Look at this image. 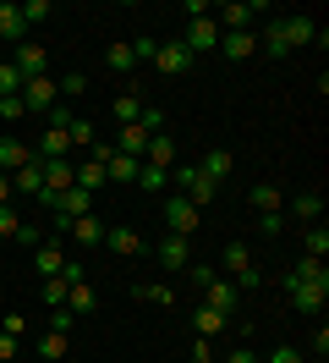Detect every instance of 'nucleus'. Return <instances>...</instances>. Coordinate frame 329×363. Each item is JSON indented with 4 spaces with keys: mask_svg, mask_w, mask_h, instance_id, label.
Segmentation results:
<instances>
[{
    "mask_svg": "<svg viewBox=\"0 0 329 363\" xmlns=\"http://www.w3.org/2000/svg\"><path fill=\"white\" fill-rule=\"evenodd\" d=\"M280 286H285V297H291L296 314H318L329 303V270L318 259H296V264L280 275Z\"/></svg>",
    "mask_w": 329,
    "mask_h": 363,
    "instance_id": "obj_1",
    "label": "nucleus"
},
{
    "mask_svg": "<svg viewBox=\"0 0 329 363\" xmlns=\"http://www.w3.org/2000/svg\"><path fill=\"white\" fill-rule=\"evenodd\" d=\"M171 182L175 187H181V199H187V204H214V193H219V182H209L203 177V171H197V160H175L171 165Z\"/></svg>",
    "mask_w": 329,
    "mask_h": 363,
    "instance_id": "obj_2",
    "label": "nucleus"
},
{
    "mask_svg": "<svg viewBox=\"0 0 329 363\" xmlns=\"http://www.w3.org/2000/svg\"><path fill=\"white\" fill-rule=\"evenodd\" d=\"M258 11H275V6L269 0H247V6L225 0V6H214V23H219V33H247V28L258 23Z\"/></svg>",
    "mask_w": 329,
    "mask_h": 363,
    "instance_id": "obj_3",
    "label": "nucleus"
},
{
    "mask_svg": "<svg viewBox=\"0 0 329 363\" xmlns=\"http://www.w3.org/2000/svg\"><path fill=\"white\" fill-rule=\"evenodd\" d=\"M225 270L236 275V292H247V286H263V270L253 264V248H247V242H225Z\"/></svg>",
    "mask_w": 329,
    "mask_h": 363,
    "instance_id": "obj_4",
    "label": "nucleus"
},
{
    "mask_svg": "<svg viewBox=\"0 0 329 363\" xmlns=\"http://www.w3.org/2000/svg\"><path fill=\"white\" fill-rule=\"evenodd\" d=\"M66 187H77V165H71V160H44V193H39V204L55 209V199H61Z\"/></svg>",
    "mask_w": 329,
    "mask_h": 363,
    "instance_id": "obj_5",
    "label": "nucleus"
},
{
    "mask_svg": "<svg viewBox=\"0 0 329 363\" xmlns=\"http://www.w3.org/2000/svg\"><path fill=\"white\" fill-rule=\"evenodd\" d=\"M77 215H93V193H83V187H66L61 199H55V242H61V231L71 226Z\"/></svg>",
    "mask_w": 329,
    "mask_h": 363,
    "instance_id": "obj_6",
    "label": "nucleus"
},
{
    "mask_svg": "<svg viewBox=\"0 0 329 363\" xmlns=\"http://www.w3.org/2000/svg\"><path fill=\"white\" fill-rule=\"evenodd\" d=\"M55 94H61V83L44 72V77H28V83H22V105H28V111H39V116H50L55 105H61Z\"/></svg>",
    "mask_w": 329,
    "mask_h": 363,
    "instance_id": "obj_7",
    "label": "nucleus"
},
{
    "mask_svg": "<svg viewBox=\"0 0 329 363\" xmlns=\"http://www.w3.org/2000/svg\"><path fill=\"white\" fill-rule=\"evenodd\" d=\"M280 33H285V45H291V50L313 45V39L324 45V33H318V23H313L307 11H285V17H280Z\"/></svg>",
    "mask_w": 329,
    "mask_h": 363,
    "instance_id": "obj_8",
    "label": "nucleus"
},
{
    "mask_svg": "<svg viewBox=\"0 0 329 363\" xmlns=\"http://www.w3.org/2000/svg\"><path fill=\"white\" fill-rule=\"evenodd\" d=\"M11 67L22 72V83H28V77H44V72H50V50H44L39 39H22L17 55H11Z\"/></svg>",
    "mask_w": 329,
    "mask_h": 363,
    "instance_id": "obj_9",
    "label": "nucleus"
},
{
    "mask_svg": "<svg viewBox=\"0 0 329 363\" xmlns=\"http://www.w3.org/2000/svg\"><path fill=\"white\" fill-rule=\"evenodd\" d=\"M197 292H203V303H209V308H219V314H236V303H241L236 281H225V275H209Z\"/></svg>",
    "mask_w": 329,
    "mask_h": 363,
    "instance_id": "obj_10",
    "label": "nucleus"
},
{
    "mask_svg": "<svg viewBox=\"0 0 329 363\" xmlns=\"http://www.w3.org/2000/svg\"><path fill=\"white\" fill-rule=\"evenodd\" d=\"M197 215H203V209L187 204L181 193H175V199H165V226H171L175 237H192V231H197Z\"/></svg>",
    "mask_w": 329,
    "mask_h": 363,
    "instance_id": "obj_11",
    "label": "nucleus"
},
{
    "mask_svg": "<svg viewBox=\"0 0 329 363\" xmlns=\"http://www.w3.org/2000/svg\"><path fill=\"white\" fill-rule=\"evenodd\" d=\"M154 67L165 72V77H181V72L192 67V50L181 45V39H171V45H159V50H154Z\"/></svg>",
    "mask_w": 329,
    "mask_h": 363,
    "instance_id": "obj_12",
    "label": "nucleus"
},
{
    "mask_svg": "<svg viewBox=\"0 0 329 363\" xmlns=\"http://www.w3.org/2000/svg\"><path fill=\"white\" fill-rule=\"evenodd\" d=\"M33 160H39V155H33V143H22V138H11V133L0 138V171H6V177L22 171V165H33Z\"/></svg>",
    "mask_w": 329,
    "mask_h": 363,
    "instance_id": "obj_13",
    "label": "nucleus"
},
{
    "mask_svg": "<svg viewBox=\"0 0 329 363\" xmlns=\"http://www.w3.org/2000/svg\"><path fill=\"white\" fill-rule=\"evenodd\" d=\"M181 45L192 50V55H197V50H219V23H214V17H192Z\"/></svg>",
    "mask_w": 329,
    "mask_h": 363,
    "instance_id": "obj_14",
    "label": "nucleus"
},
{
    "mask_svg": "<svg viewBox=\"0 0 329 363\" xmlns=\"http://www.w3.org/2000/svg\"><path fill=\"white\" fill-rule=\"evenodd\" d=\"M105 248L121 253V259H137L149 242H143V231H132V226H110V231H105Z\"/></svg>",
    "mask_w": 329,
    "mask_h": 363,
    "instance_id": "obj_15",
    "label": "nucleus"
},
{
    "mask_svg": "<svg viewBox=\"0 0 329 363\" xmlns=\"http://www.w3.org/2000/svg\"><path fill=\"white\" fill-rule=\"evenodd\" d=\"M175 160H181L175 138H171V133H154V138H149V149H143V165H159V171H171Z\"/></svg>",
    "mask_w": 329,
    "mask_h": 363,
    "instance_id": "obj_16",
    "label": "nucleus"
},
{
    "mask_svg": "<svg viewBox=\"0 0 329 363\" xmlns=\"http://www.w3.org/2000/svg\"><path fill=\"white\" fill-rule=\"evenodd\" d=\"M154 259H159V264H165V270H187V237H159V242H154Z\"/></svg>",
    "mask_w": 329,
    "mask_h": 363,
    "instance_id": "obj_17",
    "label": "nucleus"
},
{
    "mask_svg": "<svg viewBox=\"0 0 329 363\" xmlns=\"http://www.w3.org/2000/svg\"><path fill=\"white\" fill-rule=\"evenodd\" d=\"M110 116H115L121 127H132V121H143V94H137V89H121L115 99H110Z\"/></svg>",
    "mask_w": 329,
    "mask_h": 363,
    "instance_id": "obj_18",
    "label": "nucleus"
},
{
    "mask_svg": "<svg viewBox=\"0 0 329 363\" xmlns=\"http://www.w3.org/2000/svg\"><path fill=\"white\" fill-rule=\"evenodd\" d=\"M33 264H39L44 281H50V275H61V270H66V248L50 237V242H39V248H33Z\"/></svg>",
    "mask_w": 329,
    "mask_h": 363,
    "instance_id": "obj_19",
    "label": "nucleus"
},
{
    "mask_svg": "<svg viewBox=\"0 0 329 363\" xmlns=\"http://www.w3.org/2000/svg\"><path fill=\"white\" fill-rule=\"evenodd\" d=\"M253 50H258V33H253V28H247V33H219V55H225V61H247Z\"/></svg>",
    "mask_w": 329,
    "mask_h": 363,
    "instance_id": "obj_20",
    "label": "nucleus"
},
{
    "mask_svg": "<svg viewBox=\"0 0 329 363\" xmlns=\"http://www.w3.org/2000/svg\"><path fill=\"white\" fill-rule=\"evenodd\" d=\"M71 242H77V248H99V242H105V226H99V215H77V220H71Z\"/></svg>",
    "mask_w": 329,
    "mask_h": 363,
    "instance_id": "obj_21",
    "label": "nucleus"
},
{
    "mask_svg": "<svg viewBox=\"0 0 329 363\" xmlns=\"http://www.w3.org/2000/svg\"><path fill=\"white\" fill-rule=\"evenodd\" d=\"M258 45H263V55H269V61H285V55H291V45H285V33H280V17H269V23H263Z\"/></svg>",
    "mask_w": 329,
    "mask_h": 363,
    "instance_id": "obj_22",
    "label": "nucleus"
},
{
    "mask_svg": "<svg viewBox=\"0 0 329 363\" xmlns=\"http://www.w3.org/2000/svg\"><path fill=\"white\" fill-rule=\"evenodd\" d=\"M11 193H33V199H39V193H44V160H33V165L11 171Z\"/></svg>",
    "mask_w": 329,
    "mask_h": 363,
    "instance_id": "obj_23",
    "label": "nucleus"
},
{
    "mask_svg": "<svg viewBox=\"0 0 329 363\" xmlns=\"http://www.w3.org/2000/svg\"><path fill=\"white\" fill-rule=\"evenodd\" d=\"M225 325H231V314H219V308H209V303H197V308H192V330H197V336H219Z\"/></svg>",
    "mask_w": 329,
    "mask_h": 363,
    "instance_id": "obj_24",
    "label": "nucleus"
},
{
    "mask_svg": "<svg viewBox=\"0 0 329 363\" xmlns=\"http://www.w3.org/2000/svg\"><path fill=\"white\" fill-rule=\"evenodd\" d=\"M0 39H11V45L28 39V23H22V11L11 6V0H0Z\"/></svg>",
    "mask_w": 329,
    "mask_h": 363,
    "instance_id": "obj_25",
    "label": "nucleus"
},
{
    "mask_svg": "<svg viewBox=\"0 0 329 363\" xmlns=\"http://www.w3.org/2000/svg\"><path fill=\"white\" fill-rule=\"evenodd\" d=\"M291 209L302 215L307 226H318V215H324V193H318V187H307V193H296V199H291Z\"/></svg>",
    "mask_w": 329,
    "mask_h": 363,
    "instance_id": "obj_26",
    "label": "nucleus"
},
{
    "mask_svg": "<svg viewBox=\"0 0 329 363\" xmlns=\"http://www.w3.org/2000/svg\"><path fill=\"white\" fill-rule=\"evenodd\" d=\"M197 171H203L209 182H225L231 177V149H209V155L197 160Z\"/></svg>",
    "mask_w": 329,
    "mask_h": 363,
    "instance_id": "obj_27",
    "label": "nucleus"
},
{
    "mask_svg": "<svg viewBox=\"0 0 329 363\" xmlns=\"http://www.w3.org/2000/svg\"><path fill=\"white\" fill-rule=\"evenodd\" d=\"M247 199H253V209H258V215H280V187H275V182H258Z\"/></svg>",
    "mask_w": 329,
    "mask_h": 363,
    "instance_id": "obj_28",
    "label": "nucleus"
},
{
    "mask_svg": "<svg viewBox=\"0 0 329 363\" xmlns=\"http://www.w3.org/2000/svg\"><path fill=\"white\" fill-rule=\"evenodd\" d=\"M137 165H143V160H132V155H110V160H105V177H110V182H137Z\"/></svg>",
    "mask_w": 329,
    "mask_h": 363,
    "instance_id": "obj_29",
    "label": "nucleus"
},
{
    "mask_svg": "<svg viewBox=\"0 0 329 363\" xmlns=\"http://www.w3.org/2000/svg\"><path fill=\"white\" fill-rule=\"evenodd\" d=\"M132 297H137V303H159V308H171V303H175V292L165 286V281H149V286H132Z\"/></svg>",
    "mask_w": 329,
    "mask_h": 363,
    "instance_id": "obj_30",
    "label": "nucleus"
},
{
    "mask_svg": "<svg viewBox=\"0 0 329 363\" xmlns=\"http://www.w3.org/2000/svg\"><path fill=\"white\" fill-rule=\"evenodd\" d=\"M105 67H110V72H132V67H137V55H132L127 39H115V45L105 50Z\"/></svg>",
    "mask_w": 329,
    "mask_h": 363,
    "instance_id": "obj_31",
    "label": "nucleus"
},
{
    "mask_svg": "<svg viewBox=\"0 0 329 363\" xmlns=\"http://www.w3.org/2000/svg\"><path fill=\"white\" fill-rule=\"evenodd\" d=\"M324 253H329V231H324V226H307V237H302V259H318V264H324Z\"/></svg>",
    "mask_w": 329,
    "mask_h": 363,
    "instance_id": "obj_32",
    "label": "nucleus"
},
{
    "mask_svg": "<svg viewBox=\"0 0 329 363\" xmlns=\"http://www.w3.org/2000/svg\"><path fill=\"white\" fill-rule=\"evenodd\" d=\"M66 358V336L61 330H44L39 336V363H61Z\"/></svg>",
    "mask_w": 329,
    "mask_h": 363,
    "instance_id": "obj_33",
    "label": "nucleus"
},
{
    "mask_svg": "<svg viewBox=\"0 0 329 363\" xmlns=\"http://www.w3.org/2000/svg\"><path fill=\"white\" fill-rule=\"evenodd\" d=\"M66 308H71L77 319H83V314H93V286H88V281H77V286L66 292Z\"/></svg>",
    "mask_w": 329,
    "mask_h": 363,
    "instance_id": "obj_34",
    "label": "nucleus"
},
{
    "mask_svg": "<svg viewBox=\"0 0 329 363\" xmlns=\"http://www.w3.org/2000/svg\"><path fill=\"white\" fill-rule=\"evenodd\" d=\"M105 165H99V160H83V165H77V187H83V193H93V187H105Z\"/></svg>",
    "mask_w": 329,
    "mask_h": 363,
    "instance_id": "obj_35",
    "label": "nucleus"
},
{
    "mask_svg": "<svg viewBox=\"0 0 329 363\" xmlns=\"http://www.w3.org/2000/svg\"><path fill=\"white\" fill-rule=\"evenodd\" d=\"M17 11H22V23H28V28H33V23H50V17H55V6H50V0H22Z\"/></svg>",
    "mask_w": 329,
    "mask_h": 363,
    "instance_id": "obj_36",
    "label": "nucleus"
},
{
    "mask_svg": "<svg viewBox=\"0 0 329 363\" xmlns=\"http://www.w3.org/2000/svg\"><path fill=\"white\" fill-rule=\"evenodd\" d=\"M66 292H71V286H66V281H61V275H50V281H44V308H66Z\"/></svg>",
    "mask_w": 329,
    "mask_h": 363,
    "instance_id": "obj_37",
    "label": "nucleus"
},
{
    "mask_svg": "<svg viewBox=\"0 0 329 363\" xmlns=\"http://www.w3.org/2000/svg\"><path fill=\"white\" fill-rule=\"evenodd\" d=\"M165 182H171V171H159V165H137V187H143V193H159Z\"/></svg>",
    "mask_w": 329,
    "mask_h": 363,
    "instance_id": "obj_38",
    "label": "nucleus"
},
{
    "mask_svg": "<svg viewBox=\"0 0 329 363\" xmlns=\"http://www.w3.org/2000/svg\"><path fill=\"white\" fill-rule=\"evenodd\" d=\"M17 94H22V72L11 61H0V99H17Z\"/></svg>",
    "mask_w": 329,
    "mask_h": 363,
    "instance_id": "obj_39",
    "label": "nucleus"
},
{
    "mask_svg": "<svg viewBox=\"0 0 329 363\" xmlns=\"http://www.w3.org/2000/svg\"><path fill=\"white\" fill-rule=\"evenodd\" d=\"M66 133H71V149H93V127H88V121L71 116V127H66Z\"/></svg>",
    "mask_w": 329,
    "mask_h": 363,
    "instance_id": "obj_40",
    "label": "nucleus"
},
{
    "mask_svg": "<svg viewBox=\"0 0 329 363\" xmlns=\"http://www.w3.org/2000/svg\"><path fill=\"white\" fill-rule=\"evenodd\" d=\"M127 45H132V55H137V67H143V61H154L159 39H149V33H143V39H127Z\"/></svg>",
    "mask_w": 329,
    "mask_h": 363,
    "instance_id": "obj_41",
    "label": "nucleus"
},
{
    "mask_svg": "<svg viewBox=\"0 0 329 363\" xmlns=\"http://www.w3.org/2000/svg\"><path fill=\"white\" fill-rule=\"evenodd\" d=\"M11 242H22V248H39V242H44V231H39V226H28V220H22V226H17V237H11Z\"/></svg>",
    "mask_w": 329,
    "mask_h": 363,
    "instance_id": "obj_42",
    "label": "nucleus"
},
{
    "mask_svg": "<svg viewBox=\"0 0 329 363\" xmlns=\"http://www.w3.org/2000/svg\"><path fill=\"white\" fill-rule=\"evenodd\" d=\"M71 325H77V314H71V308H50V330H71Z\"/></svg>",
    "mask_w": 329,
    "mask_h": 363,
    "instance_id": "obj_43",
    "label": "nucleus"
},
{
    "mask_svg": "<svg viewBox=\"0 0 329 363\" xmlns=\"http://www.w3.org/2000/svg\"><path fill=\"white\" fill-rule=\"evenodd\" d=\"M28 116V105H22V94L17 99H0V121H22Z\"/></svg>",
    "mask_w": 329,
    "mask_h": 363,
    "instance_id": "obj_44",
    "label": "nucleus"
},
{
    "mask_svg": "<svg viewBox=\"0 0 329 363\" xmlns=\"http://www.w3.org/2000/svg\"><path fill=\"white\" fill-rule=\"evenodd\" d=\"M192 363H214V347H209V336H192Z\"/></svg>",
    "mask_w": 329,
    "mask_h": 363,
    "instance_id": "obj_45",
    "label": "nucleus"
},
{
    "mask_svg": "<svg viewBox=\"0 0 329 363\" xmlns=\"http://www.w3.org/2000/svg\"><path fill=\"white\" fill-rule=\"evenodd\" d=\"M17 226H22V220L11 215V204H0V237H17Z\"/></svg>",
    "mask_w": 329,
    "mask_h": 363,
    "instance_id": "obj_46",
    "label": "nucleus"
},
{
    "mask_svg": "<svg viewBox=\"0 0 329 363\" xmlns=\"http://www.w3.org/2000/svg\"><path fill=\"white\" fill-rule=\"evenodd\" d=\"M280 226H285L280 215H258V231H263V237H269V242H275V237H280Z\"/></svg>",
    "mask_w": 329,
    "mask_h": 363,
    "instance_id": "obj_47",
    "label": "nucleus"
},
{
    "mask_svg": "<svg viewBox=\"0 0 329 363\" xmlns=\"http://www.w3.org/2000/svg\"><path fill=\"white\" fill-rule=\"evenodd\" d=\"M83 89H88L83 72H66V77H61V94H83Z\"/></svg>",
    "mask_w": 329,
    "mask_h": 363,
    "instance_id": "obj_48",
    "label": "nucleus"
},
{
    "mask_svg": "<svg viewBox=\"0 0 329 363\" xmlns=\"http://www.w3.org/2000/svg\"><path fill=\"white\" fill-rule=\"evenodd\" d=\"M181 11H187V23H192V17H214V6H209V0H187Z\"/></svg>",
    "mask_w": 329,
    "mask_h": 363,
    "instance_id": "obj_49",
    "label": "nucleus"
},
{
    "mask_svg": "<svg viewBox=\"0 0 329 363\" xmlns=\"http://www.w3.org/2000/svg\"><path fill=\"white\" fill-rule=\"evenodd\" d=\"M269 363H302V352H296V347H275V358Z\"/></svg>",
    "mask_w": 329,
    "mask_h": 363,
    "instance_id": "obj_50",
    "label": "nucleus"
},
{
    "mask_svg": "<svg viewBox=\"0 0 329 363\" xmlns=\"http://www.w3.org/2000/svg\"><path fill=\"white\" fill-rule=\"evenodd\" d=\"M6 358H17V336H6V330H0V363Z\"/></svg>",
    "mask_w": 329,
    "mask_h": 363,
    "instance_id": "obj_51",
    "label": "nucleus"
},
{
    "mask_svg": "<svg viewBox=\"0 0 329 363\" xmlns=\"http://www.w3.org/2000/svg\"><path fill=\"white\" fill-rule=\"evenodd\" d=\"M225 363H258V358H253L247 347H236V352H231V358H225Z\"/></svg>",
    "mask_w": 329,
    "mask_h": 363,
    "instance_id": "obj_52",
    "label": "nucleus"
},
{
    "mask_svg": "<svg viewBox=\"0 0 329 363\" xmlns=\"http://www.w3.org/2000/svg\"><path fill=\"white\" fill-rule=\"evenodd\" d=\"M0 204H11V177L0 171Z\"/></svg>",
    "mask_w": 329,
    "mask_h": 363,
    "instance_id": "obj_53",
    "label": "nucleus"
},
{
    "mask_svg": "<svg viewBox=\"0 0 329 363\" xmlns=\"http://www.w3.org/2000/svg\"><path fill=\"white\" fill-rule=\"evenodd\" d=\"M0 242H6V237H0Z\"/></svg>",
    "mask_w": 329,
    "mask_h": 363,
    "instance_id": "obj_54",
    "label": "nucleus"
}]
</instances>
